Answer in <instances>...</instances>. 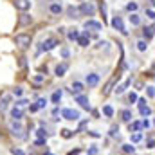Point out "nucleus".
Here are the masks:
<instances>
[{"label":"nucleus","instance_id":"f257e3e1","mask_svg":"<svg viewBox=\"0 0 155 155\" xmlns=\"http://www.w3.org/2000/svg\"><path fill=\"white\" fill-rule=\"evenodd\" d=\"M15 43H16L20 49H27V47H31V43H33V36H31V35H25V33L16 35Z\"/></svg>","mask_w":155,"mask_h":155},{"label":"nucleus","instance_id":"f03ea898","mask_svg":"<svg viewBox=\"0 0 155 155\" xmlns=\"http://www.w3.org/2000/svg\"><path fill=\"white\" fill-rule=\"evenodd\" d=\"M9 126H11V132H13V135H15V137H18V139H25V132H24V126H22L18 121H15V119H13Z\"/></svg>","mask_w":155,"mask_h":155},{"label":"nucleus","instance_id":"7ed1b4c3","mask_svg":"<svg viewBox=\"0 0 155 155\" xmlns=\"http://www.w3.org/2000/svg\"><path fill=\"white\" fill-rule=\"evenodd\" d=\"M61 116H63V119H67V121H78L79 119V112L78 110H72V108H63L61 110Z\"/></svg>","mask_w":155,"mask_h":155},{"label":"nucleus","instance_id":"20e7f679","mask_svg":"<svg viewBox=\"0 0 155 155\" xmlns=\"http://www.w3.org/2000/svg\"><path fill=\"white\" fill-rule=\"evenodd\" d=\"M79 11H81V15H85V16H87V15L92 16V15L96 13V7H94L90 2H83V4L79 5Z\"/></svg>","mask_w":155,"mask_h":155},{"label":"nucleus","instance_id":"39448f33","mask_svg":"<svg viewBox=\"0 0 155 155\" xmlns=\"http://www.w3.org/2000/svg\"><path fill=\"white\" fill-rule=\"evenodd\" d=\"M112 27H114V29H117L121 35H126V33H128V31L124 29V24H123L121 16H114V18H112Z\"/></svg>","mask_w":155,"mask_h":155},{"label":"nucleus","instance_id":"423d86ee","mask_svg":"<svg viewBox=\"0 0 155 155\" xmlns=\"http://www.w3.org/2000/svg\"><path fill=\"white\" fill-rule=\"evenodd\" d=\"M56 45H58L56 38H47L45 41H41V51H52Z\"/></svg>","mask_w":155,"mask_h":155},{"label":"nucleus","instance_id":"0eeeda50","mask_svg":"<svg viewBox=\"0 0 155 155\" xmlns=\"http://www.w3.org/2000/svg\"><path fill=\"white\" fill-rule=\"evenodd\" d=\"M13 4H15V7H16L18 11H24V13L31 7V2H29V0H13Z\"/></svg>","mask_w":155,"mask_h":155},{"label":"nucleus","instance_id":"6e6552de","mask_svg":"<svg viewBox=\"0 0 155 155\" xmlns=\"http://www.w3.org/2000/svg\"><path fill=\"white\" fill-rule=\"evenodd\" d=\"M117 79H119V74L114 76L112 79H108V83H107V85H105V88H103V96H108V94L112 92V88H114V85H116Z\"/></svg>","mask_w":155,"mask_h":155},{"label":"nucleus","instance_id":"1a4fd4ad","mask_svg":"<svg viewBox=\"0 0 155 155\" xmlns=\"http://www.w3.org/2000/svg\"><path fill=\"white\" fill-rule=\"evenodd\" d=\"M31 22H33V18H31V15H27V13H24V15L18 16V25H20V27L31 25Z\"/></svg>","mask_w":155,"mask_h":155},{"label":"nucleus","instance_id":"9d476101","mask_svg":"<svg viewBox=\"0 0 155 155\" xmlns=\"http://www.w3.org/2000/svg\"><path fill=\"white\" fill-rule=\"evenodd\" d=\"M9 101H11V96L9 94H4L0 96V112H5L7 107H9Z\"/></svg>","mask_w":155,"mask_h":155},{"label":"nucleus","instance_id":"9b49d317","mask_svg":"<svg viewBox=\"0 0 155 155\" xmlns=\"http://www.w3.org/2000/svg\"><path fill=\"white\" fill-rule=\"evenodd\" d=\"M101 24L99 22H96V20H87L85 22V29H92V31H101Z\"/></svg>","mask_w":155,"mask_h":155},{"label":"nucleus","instance_id":"f8f14e48","mask_svg":"<svg viewBox=\"0 0 155 155\" xmlns=\"http://www.w3.org/2000/svg\"><path fill=\"white\" fill-rule=\"evenodd\" d=\"M88 41H90V35H88V33H81V35H79L78 43H79L81 47H87V45H88Z\"/></svg>","mask_w":155,"mask_h":155},{"label":"nucleus","instance_id":"ddd939ff","mask_svg":"<svg viewBox=\"0 0 155 155\" xmlns=\"http://www.w3.org/2000/svg\"><path fill=\"white\" fill-rule=\"evenodd\" d=\"M97 83H99V76L97 74H88L87 76V85L88 87H96Z\"/></svg>","mask_w":155,"mask_h":155},{"label":"nucleus","instance_id":"4468645a","mask_svg":"<svg viewBox=\"0 0 155 155\" xmlns=\"http://www.w3.org/2000/svg\"><path fill=\"white\" fill-rule=\"evenodd\" d=\"M76 101L79 103V105H81V107H83V108H85V110H90V105H88V99H87L85 96H81V94H79V96H76Z\"/></svg>","mask_w":155,"mask_h":155},{"label":"nucleus","instance_id":"2eb2a0df","mask_svg":"<svg viewBox=\"0 0 155 155\" xmlns=\"http://www.w3.org/2000/svg\"><path fill=\"white\" fill-rule=\"evenodd\" d=\"M22 116H24V112H22V108H18V107H15V108L11 110V117H13L15 121H20V119H22Z\"/></svg>","mask_w":155,"mask_h":155},{"label":"nucleus","instance_id":"dca6fc26","mask_svg":"<svg viewBox=\"0 0 155 155\" xmlns=\"http://www.w3.org/2000/svg\"><path fill=\"white\" fill-rule=\"evenodd\" d=\"M71 92H72V94H76V96H79V94L83 92V83H79V81L72 83V88H71Z\"/></svg>","mask_w":155,"mask_h":155},{"label":"nucleus","instance_id":"f3484780","mask_svg":"<svg viewBox=\"0 0 155 155\" xmlns=\"http://www.w3.org/2000/svg\"><path fill=\"white\" fill-rule=\"evenodd\" d=\"M67 69H69V65H67V63H61V65H58V67H56V76H65Z\"/></svg>","mask_w":155,"mask_h":155},{"label":"nucleus","instance_id":"a211bd4d","mask_svg":"<svg viewBox=\"0 0 155 155\" xmlns=\"http://www.w3.org/2000/svg\"><path fill=\"white\" fill-rule=\"evenodd\" d=\"M79 13H81V11H79L78 7H74V5H69V9H67V15H69L71 18H78Z\"/></svg>","mask_w":155,"mask_h":155},{"label":"nucleus","instance_id":"6ab92c4d","mask_svg":"<svg viewBox=\"0 0 155 155\" xmlns=\"http://www.w3.org/2000/svg\"><path fill=\"white\" fill-rule=\"evenodd\" d=\"M153 27H144V29H143V35H144V38H146V41H148V40L152 38V36H153Z\"/></svg>","mask_w":155,"mask_h":155},{"label":"nucleus","instance_id":"aec40b11","mask_svg":"<svg viewBox=\"0 0 155 155\" xmlns=\"http://www.w3.org/2000/svg\"><path fill=\"white\" fill-rule=\"evenodd\" d=\"M49 11H51L52 15H60V13H61V5H60V4H51Z\"/></svg>","mask_w":155,"mask_h":155},{"label":"nucleus","instance_id":"412c9836","mask_svg":"<svg viewBox=\"0 0 155 155\" xmlns=\"http://www.w3.org/2000/svg\"><path fill=\"white\" fill-rule=\"evenodd\" d=\"M137 49H139L141 52H144V51L148 49V41H146V40H139V41H137Z\"/></svg>","mask_w":155,"mask_h":155},{"label":"nucleus","instance_id":"4be33fe9","mask_svg":"<svg viewBox=\"0 0 155 155\" xmlns=\"http://www.w3.org/2000/svg\"><path fill=\"white\" fill-rule=\"evenodd\" d=\"M121 119H123L124 123H128V121L132 119V112H130V110H123V112H121Z\"/></svg>","mask_w":155,"mask_h":155},{"label":"nucleus","instance_id":"5701e85b","mask_svg":"<svg viewBox=\"0 0 155 155\" xmlns=\"http://www.w3.org/2000/svg\"><path fill=\"white\" fill-rule=\"evenodd\" d=\"M103 114H105L107 117H112L114 116V108H112L110 105H107V107H103Z\"/></svg>","mask_w":155,"mask_h":155},{"label":"nucleus","instance_id":"b1692460","mask_svg":"<svg viewBox=\"0 0 155 155\" xmlns=\"http://www.w3.org/2000/svg\"><path fill=\"white\" fill-rule=\"evenodd\" d=\"M67 36H69V40H72V41H74V40L79 38V33H78L76 29H71V31L67 33Z\"/></svg>","mask_w":155,"mask_h":155},{"label":"nucleus","instance_id":"393cba45","mask_svg":"<svg viewBox=\"0 0 155 155\" xmlns=\"http://www.w3.org/2000/svg\"><path fill=\"white\" fill-rule=\"evenodd\" d=\"M60 99H61V90H56V92L52 94L51 101H52V103H60Z\"/></svg>","mask_w":155,"mask_h":155},{"label":"nucleus","instance_id":"a878e982","mask_svg":"<svg viewBox=\"0 0 155 155\" xmlns=\"http://www.w3.org/2000/svg\"><path fill=\"white\" fill-rule=\"evenodd\" d=\"M141 128H143V124H141L139 121H134V123L130 124V132H132V130H134V132H139Z\"/></svg>","mask_w":155,"mask_h":155},{"label":"nucleus","instance_id":"bb28decb","mask_svg":"<svg viewBox=\"0 0 155 155\" xmlns=\"http://www.w3.org/2000/svg\"><path fill=\"white\" fill-rule=\"evenodd\" d=\"M130 22H132V25H141V18L137 15H132L130 16Z\"/></svg>","mask_w":155,"mask_h":155},{"label":"nucleus","instance_id":"cd10ccee","mask_svg":"<svg viewBox=\"0 0 155 155\" xmlns=\"http://www.w3.org/2000/svg\"><path fill=\"white\" fill-rule=\"evenodd\" d=\"M61 135H63L65 139H71V137L74 135V132H72V130H67V128H65V130H61Z\"/></svg>","mask_w":155,"mask_h":155},{"label":"nucleus","instance_id":"c85d7f7f","mask_svg":"<svg viewBox=\"0 0 155 155\" xmlns=\"http://www.w3.org/2000/svg\"><path fill=\"white\" fill-rule=\"evenodd\" d=\"M36 135H38V139H45V141H47V134H45L43 128H38V130H36Z\"/></svg>","mask_w":155,"mask_h":155},{"label":"nucleus","instance_id":"c756f323","mask_svg":"<svg viewBox=\"0 0 155 155\" xmlns=\"http://www.w3.org/2000/svg\"><path fill=\"white\" fill-rule=\"evenodd\" d=\"M126 9H128L130 13H134V11H137V4H135V2H130V4L126 5Z\"/></svg>","mask_w":155,"mask_h":155},{"label":"nucleus","instance_id":"7c9ffc66","mask_svg":"<svg viewBox=\"0 0 155 155\" xmlns=\"http://www.w3.org/2000/svg\"><path fill=\"white\" fill-rule=\"evenodd\" d=\"M36 105H38V108H43V107L47 105V99H43V97H40L38 101H36Z\"/></svg>","mask_w":155,"mask_h":155},{"label":"nucleus","instance_id":"2f4dec72","mask_svg":"<svg viewBox=\"0 0 155 155\" xmlns=\"http://www.w3.org/2000/svg\"><path fill=\"white\" fill-rule=\"evenodd\" d=\"M141 139H143V135H141V134H134V135H132V143H139Z\"/></svg>","mask_w":155,"mask_h":155},{"label":"nucleus","instance_id":"473e14b6","mask_svg":"<svg viewBox=\"0 0 155 155\" xmlns=\"http://www.w3.org/2000/svg\"><path fill=\"white\" fill-rule=\"evenodd\" d=\"M123 150H124L126 153H134V150H135V148H134V146H130V144H124V146H123Z\"/></svg>","mask_w":155,"mask_h":155},{"label":"nucleus","instance_id":"72a5a7b5","mask_svg":"<svg viewBox=\"0 0 155 155\" xmlns=\"http://www.w3.org/2000/svg\"><path fill=\"white\" fill-rule=\"evenodd\" d=\"M27 103H29V101H27V99H18V101H16V107H18V108H20V107H25V105H27Z\"/></svg>","mask_w":155,"mask_h":155},{"label":"nucleus","instance_id":"f704fd0d","mask_svg":"<svg viewBox=\"0 0 155 155\" xmlns=\"http://www.w3.org/2000/svg\"><path fill=\"white\" fill-rule=\"evenodd\" d=\"M117 132H119V126H117V124H112V128H110V135H116Z\"/></svg>","mask_w":155,"mask_h":155},{"label":"nucleus","instance_id":"c9c22d12","mask_svg":"<svg viewBox=\"0 0 155 155\" xmlns=\"http://www.w3.org/2000/svg\"><path fill=\"white\" fill-rule=\"evenodd\" d=\"M146 16L148 18H155V11L153 9H146Z\"/></svg>","mask_w":155,"mask_h":155},{"label":"nucleus","instance_id":"e433bc0d","mask_svg":"<svg viewBox=\"0 0 155 155\" xmlns=\"http://www.w3.org/2000/svg\"><path fill=\"white\" fill-rule=\"evenodd\" d=\"M146 148H155V139H148V143H146Z\"/></svg>","mask_w":155,"mask_h":155},{"label":"nucleus","instance_id":"4c0bfd02","mask_svg":"<svg viewBox=\"0 0 155 155\" xmlns=\"http://www.w3.org/2000/svg\"><path fill=\"white\" fill-rule=\"evenodd\" d=\"M146 92L148 96H155V87H146Z\"/></svg>","mask_w":155,"mask_h":155},{"label":"nucleus","instance_id":"58836bf2","mask_svg":"<svg viewBox=\"0 0 155 155\" xmlns=\"http://www.w3.org/2000/svg\"><path fill=\"white\" fill-rule=\"evenodd\" d=\"M128 101H130V103H135V101H137V94H130V96H128Z\"/></svg>","mask_w":155,"mask_h":155},{"label":"nucleus","instance_id":"ea45409f","mask_svg":"<svg viewBox=\"0 0 155 155\" xmlns=\"http://www.w3.org/2000/svg\"><path fill=\"white\" fill-rule=\"evenodd\" d=\"M11 153H13V155H25L22 150H18V148H13V150H11Z\"/></svg>","mask_w":155,"mask_h":155},{"label":"nucleus","instance_id":"a19ab883","mask_svg":"<svg viewBox=\"0 0 155 155\" xmlns=\"http://www.w3.org/2000/svg\"><path fill=\"white\" fill-rule=\"evenodd\" d=\"M88 155H97V148H96V146L88 148Z\"/></svg>","mask_w":155,"mask_h":155},{"label":"nucleus","instance_id":"79ce46f5","mask_svg":"<svg viewBox=\"0 0 155 155\" xmlns=\"http://www.w3.org/2000/svg\"><path fill=\"white\" fill-rule=\"evenodd\" d=\"M22 94H24V90H22L20 87H16V88H15V96H22Z\"/></svg>","mask_w":155,"mask_h":155},{"label":"nucleus","instance_id":"37998d69","mask_svg":"<svg viewBox=\"0 0 155 155\" xmlns=\"http://www.w3.org/2000/svg\"><path fill=\"white\" fill-rule=\"evenodd\" d=\"M35 144H36V146H41V144H45V139H38V141H35Z\"/></svg>","mask_w":155,"mask_h":155},{"label":"nucleus","instance_id":"c03bdc74","mask_svg":"<svg viewBox=\"0 0 155 155\" xmlns=\"http://www.w3.org/2000/svg\"><path fill=\"white\" fill-rule=\"evenodd\" d=\"M61 56H63V58H69V49H63V51H61Z\"/></svg>","mask_w":155,"mask_h":155},{"label":"nucleus","instance_id":"a18cd8bd","mask_svg":"<svg viewBox=\"0 0 155 155\" xmlns=\"http://www.w3.org/2000/svg\"><path fill=\"white\" fill-rule=\"evenodd\" d=\"M141 124H143V128H148V126H150V121H148V119H144Z\"/></svg>","mask_w":155,"mask_h":155},{"label":"nucleus","instance_id":"49530a36","mask_svg":"<svg viewBox=\"0 0 155 155\" xmlns=\"http://www.w3.org/2000/svg\"><path fill=\"white\" fill-rule=\"evenodd\" d=\"M29 110H31V112H36V110H38V105H31Z\"/></svg>","mask_w":155,"mask_h":155},{"label":"nucleus","instance_id":"de8ad7c7","mask_svg":"<svg viewBox=\"0 0 155 155\" xmlns=\"http://www.w3.org/2000/svg\"><path fill=\"white\" fill-rule=\"evenodd\" d=\"M146 2H148V5H150V7H155V0H146Z\"/></svg>","mask_w":155,"mask_h":155},{"label":"nucleus","instance_id":"09e8293b","mask_svg":"<svg viewBox=\"0 0 155 155\" xmlns=\"http://www.w3.org/2000/svg\"><path fill=\"white\" fill-rule=\"evenodd\" d=\"M20 65H22V67H25V58H24V56L20 58Z\"/></svg>","mask_w":155,"mask_h":155},{"label":"nucleus","instance_id":"8fccbe9b","mask_svg":"<svg viewBox=\"0 0 155 155\" xmlns=\"http://www.w3.org/2000/svg\"><path fill=\"white\" fill-rule=\"evenodd\" d=\"M85 124H87V121H81V123H79V130H83V128H85Z\"/></svg>","mask_w":155,"mask_h":155},{"label":"nucleus","instance_id":"3c124183","mask_svg":"<svg viewBox=\"0 0 155 155\" xmlns=\"http://www.w3.org/2000/svg\"><path fill=\"white\" fill-rule=\"evenodd\" d=\"M79 153V150H71V152H69V155H78Z\"/></svg>","mask_w":155,"mask_h":155},{"label":"nucleus","instance_id":"603ef678","mask_svg":"<svg viewBox=\"0 0 155 155\" xmlns=\"http://www.w3.org/2000/svg\"><path fill=\"white\" fill-rule=\"evenodd\" d=\"M41 79H43V78H41V76H36V78H35V83H40Z\"/></svg>","mask_w":155,"mask_h":155},{"label":"nucleus","instance_id":"864d4df0","mask_svg":"<svg viewBox=\"0 0 155 155\" xmlns=\"http://www.w3.org/2000/svg\"><path fill=\"white\" fill-rule=\"evenodd\" d=\"M45 155H52V153H49V152H47V153H45Z\"/></svg>","mask_w":155,"mask_h":155},{"label":"nucleus","instance_id":"5fc2aeb1","mask_svg":"<svg viewBox=\"0 0 155 155\" xmlns=\"http://www.w3.org/2000/svg\"><path fill=\"white\" fill-rule=\"evenodd\" d=\"M153 124H155V119H153Z\"/></svg>","mask_w":155,"mask_h":155}]
</instances>
